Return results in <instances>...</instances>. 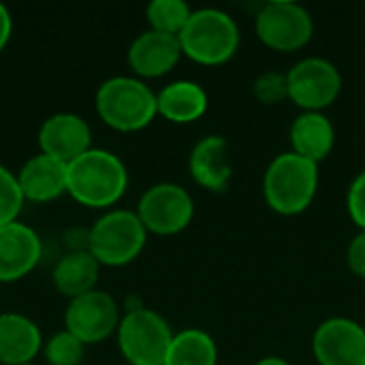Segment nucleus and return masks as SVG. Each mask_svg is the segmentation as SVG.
<instances>
[{"mask_svg": "<svg viewBox=\"0 0 365 365\" xmlns=\"http://www.w3.org/2000/svg\"><path fill=\"white\" fill-rule=\"evenodd\" d=\"M128 186L122 158L103 148H90L66 165V192L86 207H111Z\"/></svg>", "mask_w": 365, "mask_h": 365, "instance_id": "nucleus-1", "label": "nucleus"}, {"mask_svg": "<svg viewBox=\"0 0 365 365\" xmlns=\"http://www.w3.org/2000/svg\"><path fill=\"white\" fill-rule=\"evenodd\" d=\"M101 120L122 133H135L158 115L156 92L139 77L115 75L105 79L94 96Z\"/></svg>", "mask_w": 365, "mask_h": 365, "instance_id": "nucleus-2", "label": "nucleus"}, {"mask_svg": "<svg viewBox=\"0 0 365 365\" xmlns=\"http://www.w3.org/2000/svg\"><path fill=\"white\" fill-rule=\"evenodd\" d=\"M319 190V165L284 152L276 156L263 175L265 203L280 216H297L306 212Z\"/></svg>", "mask_w": 365, "mask_h": 365, "instance_id": "nucleus-3", "label": "nucleus"}, {"mask_svg": "<svg viewBox=\"0 0 365 365\" xmlns=\"http://www.w3.org/2000/svg\"><path fill=\"white\" fill-rule=\"evenodd\" d=\"M178 38L186 58L203 66H218L235 56L240 28L235 19L220 9H197Z\"/></svg>", "mask_w": 365, "mask_h": 365, "instance_id": "nucleus-4", "label": "nucleus"}, {"mask_svg": "<svg viewBox=\"0 0 365 365\" xmlns=\"http://www.w3.org/2000/svg\"><path fill=\"white\" fill-rule=\"evenodd\" d=\"M148 231L135 210H107L88 229L90 255L107 267L133 263L145 248Z\"/></svg>", "mask_w": 365, "mask_h": 365, "instance_id": "nucleus-5", "label": "nucleus"}, {"mask_svg": "<svg viewBox=\"0 0 365 365\" xmlns=\"http://www.w3.org/2000/svg\"><path fill=\"white\" fill-rule=\"evenodd\" d=\"M115 334L118 346L130 365H163L175 336L167 319L145 306L126 310Z\"/></svg>", "mask_w": 365, "mask_h": 365, "instance_id": "nucleus-6", "label": "nucleus"}, {"mask_svg": "<svg viewBox=\"0 0 365 365\" xmlns=\"http://www.w3.org/2000/svg\"><path fill=\"white\" fill-rule=\"evenodd\" d=\"M257 38L274 51H297L304 49L314 36V19L297 2L274 0L261 6L255 17Z\"/></svg>", "mask_w": 365, "mask_h": 365, "instance_id": "nucleus-7", "label": "nucleus"}, {"mask_svg": "<svg viewBox=\"0 0 365 365\" xmlns=\"http://www.w3.org/2000/svg\"><path fill=\"white\" fill-rule=\"evenodd\" d=\"M135 212L148 233L175 235L192 222L195 201L184 186L173 182H160L150 186L139 197Z\"/></svg>", "mask_w": 365, "mask_h": 365, "instance_id": "nucleus-8", "label": "nucleus"}, {"mask_svg": "<svg viewBox=\"0 0 365 365\" xmlns=\"http://www.w3.org/2000/svg\"><path fill=\"white\" fill-rule=\"evenodd\" d=\"M289 101L302 111H321L336 103L342 90L338 66L325 58H304L287 73Z\"/></svg>", "mask_w": 365, "mask_h": 365, "instance_id": "nucleus-9", "label": "nucleus"}, {"mask_svg": "<svg viewBox=\"0 0 365 365\" xmlns=\"http://www.w3.org/2000/svg\"><path fill=\"white\" fill-rule=\"evenodd\" d=\"M122 321L120 306L107 291L94 289L68 302L64 312V329L83 344H98L118 331Z\"/></svg>", "mask_w": 365, "mask_h": 365, "instance_id": "nucleus-10", "label": "nucleus"}, {"mask_svg": "<svg viewBox=\"0 0 365 365\" xmlns=\"http://www.w3.org/2000/svg\"><path fill=\"white\" fill-rule=\"evenodd\" d=\"M312 353L319 365H365V329L353 319H327L312 336Z\"/></svg>", "mask_w": 365, "mask_h": 365, "instance_id": "nucleus-11", "label": "nucleus"}, {"mask_svg": "<svg viewBox=\"0 0 365 365\" xmlns=\"http://www.w3.org/2000/svg\"><path fill=\"white\" fill-rule=\"evenodd\" d=\"M38 148L43 154L68 165L92 148V128L79 113L58 111L43 120L38 128Z\"/></svg>", "mask_w": 365, "mask_h": 365, "instance_id": "nucleus-12", "label": "nucleus"}, {"mask_svg": "<svg viewBox=\"0 0 365 365\" xmlns=\"http://www.w3.org/2000/svg\"><path fill=\"white\" fill-rule=\"evenodd\" d=\"M43 257L38 233L15 220L0 227V282H15L32 274Z\"/></svg>", "mask_w": 365, "mask_h": 365, "instance_id": "nucleus-13", "label": "nucleus"}, {"mask_svg": "<svg viewBox=\"0 0 365 365\" xmlns=\"http://www.w3.org/2000/svg\"><path fill=\"white\" fill-rule=\"evenodd\" d=\"M182 56L184 53L180 38L156 30L141 32L126 51L128 66L139 79H154L167 75L175 68Z\"/></svg>", "mask_w": 365, "mask_h": 365, "instance_id": "nucleus-14", "label": "nucleus"}, {"mask_svg": "<svg viewBox=\"0 0 365 365\" xmlns=\"http://www.w3.org/2000/svg\"><path fill=\"white\" fill-rule=\"evenodd\" d=\"M190 178L210 192H222L233 175L229 143L220 135H207L199 139L188 156Z\"/></svg>", "mask_w": 365, "mask_h": 365, "instance_id": "nucleus-15", "label": "nucleus"}, {"mask_svg": "<svg viewBox=\"0 0 365 365\" xmlns=\"http://www.w3.org/2000/svg\"><path fill=\"white\" fill-rule=\"evenodd\" d=\"M15 175L26 201L47 203L66 192V163L43 152L30 156Z\"/></svg>", "mask_w": 365, "mask_h": 365, "instance_id": "nucleus-16", "label": "nucleus"}, {"mask_svg": "<svg viewBox=\"0 0 365 365\" xmlns=\"http://www.w3.org/2000/svg\"><path fill=\"white\" fill-rule=\"evenodd\" d=\"M43 351L38 325L19 312H0V364L24 365Z\"/></svg>", "mask_w": 365, "mask_h": 365, "instance_id": "nucleus-17", "label": "nucleus"}, {"mask_svg": "<svg viewBox=\"0 0 365 365\" xmlns=\"http://www.w3.org/2000/svg\"><path fill=\"white\" fill-rule=\"evenodd\" d=\"M289 141H291V152L297 156L321 163L325 160L336 145V128L331 120L321 113V111H302L289 130Z\"/></svg>", "mask_w": 365, "mask_h": 365, "instance_id": "nucleus-18", "label": "nucleus"}, {"mask_svg": "<svg viewBox=\"0 0 365 365\" xmlns=\"http://www.w3.org/2000/svg\"><path fill=\"white\" fill-rule=\"evenodd\" d=\"M158 115L173 124L197 122L207 111V92L190 79H178L156 92Z\"/></svg>", "mask_w": 365, "mask_h": 365, "instance_id": "nucleus-19", "label": "nucleus"}, {"mask_svg": "<svg viewBox=\"0 0 365 365\" xmlns=\"http://www.w3.org/2000/svg\"><path fill=\"white\" fill-rule=\"evenodd\" d=\"M98 272L101 263L90 255V250H68L56 261L51 280L60 295L75 299L96 289Z\"/></svg>", "mask_w": 365, "mask_h": 365, "instance_id": "nucleus-20", "label": "nucleus"}, {"mask_svg": "<svg viewBox=\"0 0 365 365\" xmlns=\"http://www.w3.org/2000/svg\"><path fill=\"white\" fill-rule=\"evenodd\" d=\"M163 365H218L216 342L203 329H184L173 336Z\"/></svg>", "mask_w": 365, "mask_h": 365, "instance_id": "nucleus-21", "label": "nucleus"}, {"mask_svg": "<svg viewBox=\"0 0 365 365\" xmlns=\"http://www.w3.org/2000/svg\"><path fill=\"white\" fill-rule=\"evenodd\" d=\"M190 15H192V9L184 0H152L145 6L150 30L173 34V36H180Z\"/></svg>", "mask_w": 365, "mask_h": 365, "instance_id": "nucleus-22", "label": "nucleus"}, {"mask_svg": "<svg viewBox=\"0 0 365 365\" xmlns=\"http://www.w3.org/2000/svg\"><path fill=\"white\" fill-rule=\"evenodd\" d=\"M43 357L47 365H81L86 357V344L71 331L62 329L43 342Z\"/></svg>", "mask_w": 365, "mask_h": 365, "instance_id": "nucleus-23", "label": "nucleus"}, {"mask_svg": "<svg viewBox=\"0 0 365 365\" xmlns=\"http://www.w3.org/2000/svg\"><path fill=\"white\" fill-rule=\"evenodd\" d=\"M24 195L17 182V175L0 165V227L15 222L21 207H24Z\"/></svg>", "mask_w": 365, "mask_h": 365, "instance_id": "nucleus-24", "label": "nucleus"}, {"mask_svg": "<svg viewBox=\"0 0 365 365\" xmlns=\"http://www.w3.org/2000/svg\"><path fill=\"white\" fill-rule=\"evenodd\" d=\"M255 98L261 105H280L289 101V79L287 73L280 71H267L259 75L252 83Z\"/></svg>", "mask_w": 365, "mask_h": 365, "instance_id": "nucleus-25", "label": "nucleus"}, {"mask_svg": "<svg viewBox=\"0 0 365 365\" xmlns=\"http://www.w3.org/2000/svg\"><path fill=\"white\" fill-rule=\"evenodd\" d=\"M346 207H349V216L359 227V231H365V171H361L351 182L346 195Z\"/></svg>", "mask_w": 365, "mask_h": 365, "instance_id": "nucleus-26", "label": "nucleus"}, {"mask_svg": "<svg viewBox=\"0 0 365 365\" xmlns=\"http://www.w3.org/2000/svg\"><path fill=\"white\" fill-rule=\"evenodd\" d=\"M346 263H349V269L357 278L365 280V231H359L351 240L349 250H346Z\"/></svg>", "mask_w": 365, "mask_h": 365, "instance_id": "nucleus-27", "label": "nucleus"}, {"mask_svg": "<svg viewBox=\"0 0 365 365\" xmlns=\"http://www.w3.org/2000/svg\"><path fill=\"white\" fill-rule=\"evenodd\" d=\"M11 34H13V17H11L9 6L0 2V51L6 47Z\"/></svg>", "mask_w": 365, "mask_h": 365, "instance_id": "nucleus-28", "label": "nucleus"}, {"mask_svg": "<svg viewBox=\"0 0 365 365\" xmlns=\"http://www.w3.org/2000/svg\"><path fill=\"white\" fill-rule=\"evenodd\" d=\"M255 365H291L287 359H282V357H263L261 361H257Z\"/></svg>", "mask_w": 365, "mask_h": 365, "instance_id": "nucleus-29", "label": "nucleus"}, {"mask_svg": "<svg viewBox=\"0 0 365 365\" xmlns=\"http://www.w3.org/2000/svg\"><path fill=\"white\" fill-rule=\"evenodd\" d=\"M24 365H36V364H34V361H32V364H24Z\"/></svg>", "mask_w": 365, "mask_h": 365, "instance_id": "nucleus-30", "label": "nucleus"}, {"mask_svg": "<svg viewBox=\"0 0 365 365\" xmlns=\"http://www.w3.org/2000/svg\"><path fill=\"white\" fill-rule=\"evenodd\" d=\"M126 365H130V364H126Z\"/></svg>", "mask_w": 365, "mask_h": 365, "instance_id": "nucleus-31", "label": "nucleus"}]
</instances>
